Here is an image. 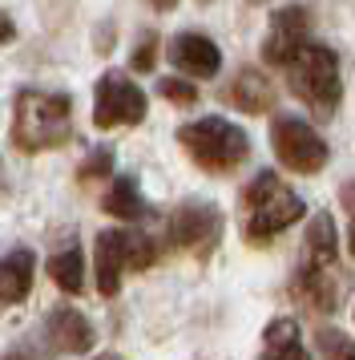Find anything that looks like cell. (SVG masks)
<instances>
[{"mask_svg":"<svg viewBox=\"0 0 355 360\" xmlns=\"http://www.w3.org/2000/svg\"><path fill=\"white\" fill-rule=\"evenodd\" d=\"M303 198L290 191L274 170H258L255 182L242 191V235L250 247H267L274 235H283L303 219Z\"/></svg>","mask_w":355,"mask_h":360,"instance_id":"7a4b0ae2","label":"cell"},{"mask_svg":"<svg viewBox=\"0 0 355 360\" xmlns=\"http://www.w3.org/2000/svg\"><path fill=\"white\" fill-rule=\"evenodd\" d=\"M226 101L230 105H239L242 114H267L274 105V89L267 82V73H258V69H239V77L226 85Z\"/></svg>","mask_w":355,"mask_h":360,"instance_id":"4fadbf2b","label":"cell"},{"mask_svg":"<svg viewBox=\"0 0 355 360\" xmlns=\"http://www.w3.org/2000/svg\"><path fill=\"white\" fill-rule=\"evenodd\" d=\"M166 239L178 251H190L194 259H206L222 239V211L214 202L190 198V202L174 207V214L166 219Z\"/></svg>","mask_w":355,"mask_h":360,"instance_id":"52a82bcc","label":"cell"},{"mask_svg":"<svg viewBox=\"0 0 355 360\" xmlns=\"http://www.w3.org/2000/svg\"><path fill=\"white\" fill-rule=\"evenodd\" d=\"M101 207H105L113 219H126V223H133V219H145V214H149V207H145V198H142V186L129 179V174H121V179L113 182Z\"/></svg>","mask_w":355,"mask_h":360,"instance_id":"e0dca14e","label":"cell"},{"mask_svg":"<svg viewBox=\"0 0 355 360\" xmlns=\"http://www.w3.org/2000/svg\"><path fill=\"white\" fill-rule=\"evenodd\" d=\"M170 65L186 77H214L222 69V53L206 33H178L170 41Z\"/></svg>","mask_w":355,"mask_h":360,"instance_id":"8fae6325","label":"cell"},{"mask_svg":"<svg viewBox=\"0 0 355 360\" xmlns=\"http://www.w3.org/2000/svg\"><path fill=\"white\" fill-rule=\"evenodd\" d=\"M250 4H267V0H250Z\"/></svg>","mask_w":355,"mask_h":360,"instance_id":"484cf974","label":"cell"},{"mask_svg":"<svg viewBox=\"0 0 355 360\" xmlns=\"http://www.w3.org/2000/svg\"><path fill=\"white\" fill-rule=\"evenodd\" d=\"M335 267L339 263H299V271H295V292L303 295L315 311H335L339 308L343 283H339Z\"/></svg>","mask_w":355,"mask_h":360,"instance_id":"7c38bea8","label":"cell"},{"mask_svg":"<svg viewBox=\"0 0 355 360\" xmlns=\"http://www.w3.org/2000/svg\"><path fill=\"white\" fill-rule=\"evenodd\" d=\"M97 340L93 324L81 316L77 308H53L45 316V348L48 352H65V356H81V352H89Z\"/></svg>","mask_w":355,"mask_h":360,"instance_id":"30bf717a","label":"cell"},{"mask_svg":"<svg viewBox=\"0 0 355 360\" xmlns=\"http://www.w3.org/2000/svg\"><path fill=\"white\" fill-rule=\"evenodd\" d=\"M73 134V98L48 89H20L13 101V142L25 154L57 150Z\"/></svg>","mask_w":355,"mask_h":360,"instance_id":"6da1fadb","label":"cell"},{"mask_svg":"<svg viewBox=\"0 0 355 360\" xmlns=\"http://www.w3.org/2000/svg\"><path fill=\"white\" fill-rule=\"evenodd\" d=\"M343 211H347V251L355 259V182L343 186Z\"/></svg>","mask_w":355,"mask_h":360,"instance_id":"603a6c76","label":"cell"},{"mask_svg":"<svg viewBox=\"0 0 355 360\" xmlns=\"http://www.w3.org/2000/svg\"><path fill=\"white\" fill-rule=\"evenodd\" d=\"M303 41H311V13H307L303 4H287V8H279L271 17V25H267L262 61H267V65H287Z\"/></svg>","mask_w":355,"mask_h":360,"instance_id":"9c48e42d","label":"cell"},{"mask_svg":"<svg viewBox=\"0 0 355 360\" xmlns=\"http://www.w3.org/2000/svg\"><path fill=\"white\" fill-rule=\"evenodd\" d=\"M154 57H158V37H154V33H145V37H142V45H138V53H133V61H129V65L138 69V73H149V69H154Z\"/></svg>","mask_w":355,"mask_h":360,"instance_id":"7402d4cb","label":"cell"},{"mask_svg":"<svg viewBox=\"0 0 355 360\" xmlns=\"http://www.w3.org/2000/svg\"><path fill=\"white\" fill-rule=\"evenodd\" d=\"M271 146H274V158L295 174H319L327 158H331L323 134L295 114H279L271 122Z\"/></svg>","mask_w":355,"mask_h":360,"instance_id":"8992f818","label":"cell"},{"mask_svg":"<svg viewBox=\"0 0 355 360\" xmlns=\"http://www.w3.org/2000/svg\"><path fill=\"white\" fill-rule=\"evenodd\" d=\"M315 348H319V356H355V340H347L339 328H319Z\"/></svg>","mask_w":355,"mask_h":360,"instance_id":"d6986e66","label":"cell"},{"mask_svg":"<svg viewBox=\"0 0 355 360\" xmlns=\"http://www.w3.org/2000/svg\"><path fill=\"white\" fill-rule=\"evenodd\" d=\"M32 276H36V259L32 251L16 247L0 259V304H20L32 292Z\"/></svg>","mask_w":355,"mask_h":360,"instance_id":"5bb4252c","label":"cell"},{"mask_svg":"<svg viewBox=\"0 0 355 360\" xmlns=\"http://www.w3.org/2000/svg\"><path fill=\"white\" fill-rule=\"evenodd\" d=\"M158 94L166 101H174V105H198V89H194V82H182V77H161Z\"/></svg>","mask_w":355,"mask_h":360,"instance_id":"ffe728a7","label":"cell"},{"mask_svg":"<svg viewBox=\"0 0 355 360\" xmlns=\"http://www.w3.org/2000/svg\"><path fill=\"white\" fill-rule=\"evenodd\" d=\"M178 142L190 154L194 166H202L206 174H230L246 162L250 154V138L226 117H198L190 126L178 130Z\"/></svg>","mask_w":355,"mask_h":360,"instance_id":"277c9868","label":"cell"},{"mask_svg":"<svg viewBox=\"0 0 355 360\" xmlns=\"http://www.w3.org/2000/svg\"><path fill=\"white\" fill-rule=\"evenodd\" d=\"M262 356H283V360H307V344H303V332L290 316H279L267 324L262 332Z\"/></svg>","mask_w":355,"mask_h":360,"instance_id":"9a60e30c","label":"cell"},{"mask_svg":"<svg viewBox=\"0 0 355 360\" xmlns=\"http://www.w3.org/2000/svg\"><path fill=\"white\" fill-rule=\"evenodd\" d=\"M283 69H287L290 94L303 101L311 114L319 117V122L335 117L339 101H343V77H339L335 49H327L319 41H303Z\"/></svg>","mask_w":355,"mask_h":360,"instance_id":"3957f363","label":"cell"},{"mask_svg":"<svg viewBox=\"0 0 355 360\" xmlns=\"http://www.w3.org/2000/svg\"><path fill=\"white\" fill-rule=\"evenodd\" d=\"M158 259V243L142 231H97L93 263H97V292L117 295L126 271H145Z\"/></svg>","mask_w":355,"mask_h":360,"instance_id":"5b68a950","label":"cell"},{"mask_svg":"<svg viewBox=\"0 0 355 360\" xmlns=\"http://www.w3.org/2000/svg\"><path fill=\"white\" fill-rule=\"evenodd\" d=\"M13 37H16V25H13V17H8V13H0V45H8Z\"/></svg>","mask_w":355,"mask_h":360,"instance_id":"cb8c5ba5","label":"cell"},{"mask_svg":"<svg viewBox=\"0 0 355 360\" xmlns=\"http://www.w3.org/2000/svg\"><path fill=\"white\" fill-rule=\"evenodd\" d=\"M109 170H113V154H109V150H93V154L81 162V179H85V182H89V179H105Z\"/></svg>","mask_w":355,"mask_h":360,"instance_id":"44dd1931","label":"cell"},{"mask_svg":"<svg viewBox=\"0 0 355 360\" xmlns=\"http://www.w3.org/2000/svg\"><path fill=\"white\" fill-rule=\"evenodd\" d=\"M48 276H53V283H57L61 292L77 295L81 288H85V259H81V247L57 251V255L48 259Z\"/></svg>","mask_w":355,"mask_h":360,"instance_id":"ac0fdd59","label":"cell"},{"mask_svg":"<svg viewBox=\"0 0 355 360\" xmlns=\"http://www.w3.org/2000/svg\"><path fill=\"white\" fill-rule=\"evenodd\" d=\"M299 263H339V243H335V219L323 211L311 219L303 243V259Z\"/></svg>","mask_w":355,"mask_h":360,"instance_id":"2e32d148","label":"cell"},{"mask_svg":"<svg viewBox=\"0 0 355 360\" xmlns=\"http://www.w3.org/2000/svg\"><path fill=\"white\" fill-rule=\"evenodd\" d=\"M145 94L126 73H105L93 89V126L97 130H117V126H138L145 122Z\"/></svg>","mask_w":355,"mask_h":360,"instance_id":"ba28073f","label":"cell"},{"mask_svg":"<svg viewBox=\"0 0 355 360\" xmlns=\"http://www.w3.org/2000/svg\"><path fill=\"white\" fill-rule=\"evenodd\" d=\"M149 4H154V8H158V13H170V8H174L178 0H149Z\"/></svg>","mask_w":355,"mask_h":360,"instance_id":"d4e9b609","label":"cell"}]
</instances>
